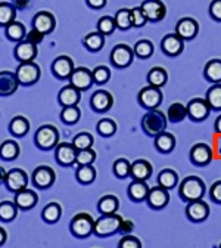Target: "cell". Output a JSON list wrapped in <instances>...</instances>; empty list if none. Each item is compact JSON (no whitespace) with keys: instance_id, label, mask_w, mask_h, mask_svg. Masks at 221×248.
<instances>
[{"instance_id":"obj_53","label":"cell","mask_w":221,"mask_h":248,"mask_svg":"<svg viewBox=\"0 0 221 248\" xmlns=\"http://www.w3.org/2000/svg\"><path fill=\"white\" fill-rule=\"evenodd\" d=\"M130 14H132V24L136 28H142V27H145L149 22L147 18H146V15H145V12L142 11L140 6L132 8L130 9Z\"/></svg>"},{"instance_id":"obj_13","label":"cell","mask_w":221,"mask_h":248,"mask_svg":"<svg viewBox=\"0 0 221 248\" xmlns=\"http://www.w3.org/2000/svg\"><path fill=\"white\" fill-rule=\"evenodd\" d=\"M186 216H187V219L191 220V222L201 223V222H204V220L208 219V216H209V207L202 200L191 201V202H187Z\"/></svg>"},{"instance_id":"obj_12","label":"cell","mask_w":221,"mask_h":248,"mask_svg":"<svg viewBox=\"0 0 221 248\" xmlns=\"http://www.w3.org/2000/svg\"><path fill=\"white\" fill-rule=\"evenodd\" d=\"M74 70V61L67 55H60L52 62V73L59 80H68Z\"/></svg>"},{"instance_id":"obj_58","label":"cell","mask_w":221,"mask_h":248,"mask_svg":"<svg viewBox=\"0 0 221 248\" xmlns=\"http://www.w3.org/2000/svg\"><path fill=\"white\" fill-rule=\"evenodd\" d=\"M133 229H134V223L132 220H122L118 232L122 233V235H130L133 232Z\"/></svg>"},{"instance_id":"obj_11","label":"cell","mask_w":221,"mask_h":248,"mask_svg":"<svg viewBox=\"0 0 221 248\" xmlns=\"http://www.w3.org/2000/svg\"><path fill=\"white\" fill-rule=\"evenodd\" d=\"M77 149L74 148L73 143H58L56 145V151H55V158L56 161L64 166V167H70L77 164Z\"/></svg>"},{"instance_id":"obj_59","label":"cell","mask_w":221,"mask_h":248,"mask_svg":"<svg viewBox=\"0 0 221 248\" xmlns=\"http://www.w3.org/2000/svg\"><path fill=\"white\" fill-rule=\"evenodd\" d=\"M86 3L91 9H102L106 5V0H86Z\"/></svg>"},{"instance_id":"obj_55","label":"cell","mask_w":221,"mask_h":248,"mask_svg":"<svg viewBox=\"0 0 221 248\" xmlns=\"http://www.w3.org/2000/svg\"><path fill=\"white\" fill-rule=\"evenodd\" d=\"M209 197L214 202L221 204V180H217L211 185L209 188Z\"/></svg>"},{"instance_id":"obj_33","label":"cell","mask_w":221,"mask_h":248,"mask_svg":"<svg viewBox=\"0 0 221 248\" xmlns=\"http://www.w3.org/2000/svg\"><path fill=\"white\" fill-rule=\"evenodd\" d=\"M147 84L155 86V87H164L168 81V73L162 68V67H153L149 73H147Z\"/></svg>"},{"instance_id":"obj_63","label":"cell","mask_w":221,"mask_h":248,"mask_svg":"<svg viewBox=\"0 0 221 248\" xmlns=\"http://www.w3.org/2000/svg\"><path fill=\"white\" fill-rule=\"evenodd\" d=\"M6 170L2 167V166H0V183H5V179H6Z\"/></svg>"},{"instance_id":"obj_9","label":"cell","mask_w":221,"mask_h":248,"mask_svg":"<svg viewBox=\"0 0 221 248\" xmlns=\"http://www.w3.org/2000/svg\"><path fill=\"white\" fill-rule=\"evenodd\" d=\"M187 108V117L191 118L192 121H204L209 117V112L212 111L209 104L206 102V99L204 98H193L187 102L186 105Z\"/></svg>"},{"instance_id":"obj_27","label":"cell","mask_w":221,"mask_h":248,"mask_svg":"<svg viewBox=\"0 0 221 248\" xmlns=\"http://www.w3.org/2000/svg\"><path fill=\"white\" fill-rule=\"evenodd\" d=\"M39 202V197L34 191L31 189H21L19 192L15 194V204L18 208L21 210H29L36 207V204Z\"/></svg>"},{"instance_id":"obj_17","label":"cell","mask_w":221,"mask_h":248,"mask_svg":"<svg viewBox=\"0 0 221 248\" xmlns=\"http://www.w3.org/2000/svg\"><path fill=\"white\" fill-rule=\"evenodd\" d=\"M5 185L6 188L12 192H19L21 189H25L28 185V176L24 170L21 169H12L6 173V179H5Z\"/></svg>"},{"instance_id":"obj_18","label":"cell","mask_w":221,"mask_h":248,"mask_svg":"<svg viewBox=\"0 0 221 248\" xmlns=\"http://www.w3.org/2000/svg\"><path fill=\"white\" fill-rule=\"evenodd\" d=\"M68 80H70V84L74 86L75 89H78L80 92L88 90V89L91 87V84L94 83V81H93V74H91V71H90L88 68H86V67L75 68Z\"/></svg>"},{"instance_id":"obj_46","label":"cell","mask_w":221,"mask_h":248,"mask_svg":"<svg viewBox=\"0 0 221 248\" xmlns=\"http://www.w3.org/2000/svg\"><path fill=\"white\" fill-rule=\"evenodd\" d=\"M153 45L150 40H139L134 47H133V52H134V56L140 58V59H147L153 55Z\"/></svg>"},{"instance_id":"obj_16","label":"cell","mask_w":221,"mask_h":248,"mask_svg":"<svg viewBox=\"0 0 221 248\" xmlns=\"http://www.w3.org/2000/svg\"><path fill=\"white\" fill-rule=\"evenodd\" d=\"M146 202L153 210H162L170 202V194L165 188H162V186H160V185L153 186V188L149 189Z\"/></svg>"},{"instance_id":"obj_20","label":"cell","mask_w":221,"mask_h":248,"mask_svg":"<svg viewBox=\"0 0 221 248\" xmlns=\"http://www.w3.org/2000/svg\"><path fill=\"white\" fill-rule=\"evenodd\" d=\"M55 170L49 166H40L33 171V183L40 189H47L55 183Z\"/></svg>"},{"instance_id":"obj_39","label":"cell","mask_w":221,"mask_h":248,"mask_svg":"<svg viewBox=\"0 0 221 248\" xmlns=\"http://www.w3.org/2000/svg\"><path fill=\"white\" fill-rule=\"evenodd\" d=\"M62 216V207L58 202H49L43 211H42V217L43 220L47 223H56Z\"/></svg>"},{"instance_id":"obj_31","label":"cell","mask_w":221,"mask_h":248,"mask_svg":"<svg viewBox=\"0 0 221 248\" xmlns=\"http://www.w3.org/2000/svg\"><path fill=\"white\" fill-rule=\"evenodd\" d=\"M158 185L165 188L167 191L174 189L176 186L178 185V174L176 170L173 169H164L158 174Z\"/></svg>"},{"instance_id":"obj_28","label":"cell","mask_w":221,"mask_h":248,"mask_svg":"<svg viewBox=\"0 0 221 248\" xmlns=\"http://www.w3.org/2000/svg\"><path fill=\"white\" fill-rule=\"evenodd\" d=\"M153 167L147 160H136L132 163V173L130 176L136 180H147L152 176Z\"/></svg>"},{"instance_id":"obj_15","label":"cell","mask_w":221,"mask_h":248,"mask_svg":"<svg viewBox=\"0 0 221 248\" xmlns=\"http://www.w3.org/2000/svg\"><path fill=\"white\" fill-rule=\"evenodd\" d=\"M189 158H191L193 166L198 167H205L212 161V149L206 143H196L192 146L191 154H189Z\"/></svg>"},{"instance_id":"obj_42","label":"cell","mask_w":221,"mask_h":248,"mask_svg":"<svg viewBox=\"0 0 221 248\" xmlns=\"http://www.w3.org/2000/svg\"><path fill=\"white\" fill-rule=\"evenodd\" d=\"M115 24H117V28L121 30V31H127V30H130V28L133 27L130 9H127V8L118 9L117 14H115Z\"/></svg>"},{"instance_id":"obj_19","label":"cell","mask_w":221,"mask_h":248,"mask_svg":"<svg viewBox=\"0 0 221 248\" xmlns=\"http://www.w3.org/2000/svg\"><path fill=\"white\" fill-rule=\"evenodd\" d=\"M114 105V96L106 90H96L90 98V107L96 112H108Z\"/></svg>"},{"instance_id":"obj_57","label":"cell","mask_w":221,"mask_h":248,"mask_svg":"<svg viewBox=\"0 0 221 248\" xmlns=\"http://www.w3.org/2000/svg\"><path fill=\"white\" fill-rule=\"evenodd\" d=\"M43 37H44V34H42L40 31H37L36 28H33V30H31L29 33L25 36V39H27L28 42L34 43V45H39V43H42Z\"/></svg>"},{"instance_id":"obj_64","label":"cell","mask_w":221,"mask_h":248,"mask_svg":"<svg viewBox=\"0 0 221 248\" xmlns=\"http://www.w3.org/2000/svg\"><path fill=\"white\" fill-rule=\"evenodd\" d=\"M218 248H221V242H220V245H218Z\"/></svg>"},{"instance_id":"obj_14","label":"cell","mask_w":221,"mask_h":248,"mask_svg":"<svg viewBox=\"0 0 221 248\" xmlns=\"http://www.w3.org/2000/svg\"><path fill=\"white\" fill-rule=\"evenodd\" d=\"M199 33V24L193 18H181L176 24V34L184 42L193 40Z\"/></svg>"},{"instance_id":"obj_30","label":"cell","mask_w":221,"mask_h":248,"mask_svg":"<svg viewBox=\"0 0 221 248\" xmlns=\"http://www.w3.org/2000/svg\"><path fill=\"white\" fill-rule=\"evenodd\" d=\"M204 77L212 84L221 83V59H211L206 62L204 68Z\"/></svg>"},{"instance_id":"obj_44","label":"cell","mask_w":221,"mask_h":248,"mask_svg":"<svg viewBox=\"0 0 221 248\" xmlns=\"http://www.w3.org/2000/svg\"><path fill=\"white\" fill-rule=\"evenodd\" d=\"M18 214V207L15 202L11 201H2L0 202V220L3 222H12Z\"/></svg>"},{"instance_id":"obj_3","label":"cell","mask_w":221,"mask_h":248,"mask_svg":"<svg viewBox=\"0 0 221 248\" xmlns=\"http://www.w3.org/2000/svg\"><path fill=\"white\" fill-rule=\"evenodd\" d=\"M122 217L118 216L117 213L112 214H102L99 219L94 220V228L93 233L99 238H106L119 231V226L122 223Z\"/></svg>"},{"instance_id":"obj_10","label":"cell","mask_w":221,"mask_h":248,"mask_svg":"<svg viewBox=\"0 0 221 248\" xmlns=\"http://www.w3.org/2000/svg\"><path fill=\"white\" fill-rule=\"evenodd\" d=\"M149 22H160L167 15V8L161 0H145L140 5Z\"/></svg>"},{"instance_id":"obj_36","label":"cell","mask_w":221,"mask_h":248,"mask_svg":"<svg viewBox=\"0 0 221 248\" xmlns=\"http://www.w3.org/2000/svg\"><path fill=\"white\" fill-rule=\"evenodd\" d=\"M205 99L212 111H221V83H215L206 90Z\"/></svg>"},{"instance_id":"obj_1","label":"cell","mask_w":221,"mask_h":248,"mask_svg":"<svg viewBox=\"0 0 221 248\" xmlns=\"http://www.w3.org/2000/svg\"><path fill=\"white\" fill-rule=\"evenodd\" d=\"M205 192H206L205 182L198 176H187L178 185V197L186 202L202 200Z\"/></svg>"},{"instance_id":"obj_32","label":"cell","mask_w":221,"mask_h":248,"mask_svg":"<svg viewBox=\"0 0 221 248\" xmlns=\"http://www.w3.org/2000/svg\"><path fill=\"white\" fill-rule=\"evenodd\" d=\"M83 45L88 52H99L105 46V36L99 31H93L83 39Z\"/></svg>"},{"instance_id":"obj_29","label":"cell","mask_w":221,"mask_h":248,"mask_svg":"<svg viewBox=\"0 0 221 248\" xmlns=\"http://www.w3.org/2000/svg\"><path fill=\"white\" fill-rule=\"evenodd\" d=\"M176 138L173 133H168L167 130L155 136V148L161 154H170L176 148Z\"/></svg>"},{"instance_id":"obj_45","label":"cell","mask_w":221,"mask_h":248,"mask_svg":"<svg viewBox=\"0 0 221 248\" xmlns=\"http://www.w3.org/2000/svg\"><path fill=\"white\" fill-rule=\"evenodd\" d=\"M81 118V111L77 105L74 107H64L60 111V120L65 124H75Z\"/></svg>"},{"instance_id":"obj_51","label":"cell","mask_w":221,"mask_h":248,"mask_svg":"<svg viewBox=\"0 0 221 248\" xmlns=\"http://www.w3.org/2000/svg\"><path fill=\"white\" fill-rule=\"evenodd\" d=\"M91 74H93V81L96 84H105L111 78V70L105 65H99L96 68H93Z\"/></svg>"},{"instance_id":"obj_35","label":"cell","mask_w":221,"mask_h":248,"mask_svg":"<svg viewBox=\"0 0 221 248\" xmlns=\"http://www.w3.org/2000/svg\"><path fill=\"white\" fill-rule=\"evenodd\" d=\"M19 157V145L15 140H5L0 145V158L12 161Z\"/></svg>"},{"instance_id":"obj_21","label":"cell","mask_w":221,"mask_h":248,"mask_svg":"<svg viewBox=\"0 0 221 248\" xmlns=\"http://www.w3.org/2000/svg\"><path fill=\"white\" fill-rule=\"evenodd\" d=\"M55 27H56V19H55L53 14H50L47 11L37 12L33 18V28L40 31V33L44 36L50 34L55 30Z\"/></svg>"},{"instance_id":"obj_49","label":"cell","mask_w":221,"mask_h":248,"mask_svg":"<svg viewBox=\"0 0 221 248\" xmlns=\"http://www.w3.org/2000/svg\"><path fill=\"white\" fill-rule=\"evenodd\" d=\"M94 143V138L87 133V132H81L78 135H75V138L73 139V145L77 151H81V149H88L91 148Z\"/></svg>"},{"instance_id":"obj_22","label":"cell","mask_w":221,"mask_h":248,"mask_svg":"<svg viewBox=\"0 0 221 248\" xmlns=\"http://www.w3.org/2000/svg\"><path fill=\"white\" fill-rule=\"evenodd\" d=\"M161 49L167 56H178L184 50V40L180 39L176 33L167 34L161 40Z\"/></svg>"},{"instance_id":"obj_37","label":"cell","mask_w":221,"mask_h":248,"mask_svg":"<svg viewBox=\"0 0 221 248\" xmlns=\"http://www.w3.org/2000/svg\"><path fill=\"white\" fill-rule=\"evenodd\" d=\"M119 208V201L115 195H105L98 202V211L101 214H112Z\"/></svg>"},{"instance_id":"obj_47","label":"cell","mask_w":221,"mask_h":248,"mask_svg":"<svg viewBox=\"0 0 221 248\" xmlns=\"http://www.w3.org/2000/svg\"><path fill=\"white\" fill-rule=\"evenodd\" d=\"M98 133L103 138H111L117 133V123L111 118H102L98 123Z\"/></svg>"},{"instance_id":"obj_5","label":"cell","mask_w":221,"mask_h":248,"mask_svg":"<svg viewBox=\"0 0 221 248\" xmlns=\"http://www.w3.org/2000/svg\"><path fill=\"white\" fill-rule=\"evenodd\" d=\"M34 142H36L37 148H40L42 151L53 149L59 143V132L55 126H52V124H46V126H42L36 132Z\"/></svg>"},{"instance_id":"obj_40","label":"cell","mask_w":221,"mask_h":248,"mask_svg":"<svg viewBox=\"0 0 221 248\" xmlns=\"http://www.w3.org/2000/svg\"><path fill=\"white\" fill-rule=\"evenodd\" d=\"M16 16V9L12 3L9 2H0V25L6 27L11 22L15 21Z\"/></svg>"},{"instance_id":"obj_25","label":"cell","mask_w":221,"mask_h":248,"mask_svg":"<svg viewBox=\"0 0 221 248\" xmlns=\"http://www.w3.org/2000/svg\"><path fill=\"white\" fill-rule=\"evenodd\" d=\"M149 189H150L149 185L145 180H136V179H133L132 183L129 185V188H127V194H129V197H130L132 201H134V202H143L147 198Z\"/></svg>"},{"instance_id":"obj_7","label":"cell","mask_w":221,"mask_h":248,"mask_svg":"<svg viewBox=\"0 0 221 248\" xmlns=\"http://www.w3.org/2000/svg\"><path fill=\"white\" fill-rule=\"evenodd\" d=\"M15 74L19 80V84L31 86V84L39 81L42 71H40V67L36 64V62L29 61V62H21V65L18 67Z\"/></svg>"},{"instance_id":"obj_48","label":"cell","mask_w":221,"mask_h":248,"mask_svg":"<svg viewBox=\"0 0 221 248\" xmlns=\"http://www.w3.org/2000/svg\"><path fill=\"white\" fill-rule=\"evenodd\" d=\"M114 174L119 179H125L129 177L130 173H132V163L125 158H118L115 163H114Z\"/></svg>"},{"instance_id":"obj_61","label":"cell","mask_w":221,"mask_h":248,"mask_svg":"<svg viewBox=\"0 0 221 248\" xmlns=\"http://www.w3.org/2000/svg\"><path fill=\"white\" fill-rule=\"evenodd\" d=\"M214 130H215V133L221 135V115H218V117L215 118V123H214Z\"/></svg>"},{"instance_id":"obj_26","label":"cell","mask_w":221,"mask_h":248,"mask_svg":"<svg viewBox=\"0 0 221 248\" xmlns=\"http://www.w3.org/2000/svg\"><path fill=\"white\" fill-rule=\"evenodd\" d=\"M37 56V45L31 43L28 40H22L15 47V58L21 62L34 61Z\"/></svg>"},{"instance_id":"obj_24","label":"cell","mask_w":221,"mask_h":248,"mask_svg":"<svg viewBox=\"0 0 221 248\" xmlns=\"http://www.w3.org/2000/svg\"><path fill=\"white\" fill-rule=\"evenodd\" d=\"M80 99H81V92L78 89H75L74 86H71V84L64 86V87L59 90L58 102L62 107H74V105H78Z\"/></svg>"},{"instance_id":"obj_43","label":"cell","mask_w":221,"mask_h":248,"mask_svg":"<svg viewBox=\"0 0 221 248\" xmlns=\"http://www.w3.org/2000/svg\"><path fill=\"white\" fill-rule=\"evenodd\" d=\"M6 36H8V39H11L14 42H22L27 36L24 24L14 21L9 25H6Z\"/></svg>"},{"instance_id":"obj_34","label":"cell","mask_w":221,"mask_h":248,"mask_svg":"<svg viewBox=\"0 0 221 248\" xmlns=\"http://www.w3.org/2000/svg\"><path fill=\"white\" fill-rule=\"evenodd\" d=\"M9 130L14 136L22 138L29 132V121L25 117L18 115V117L12 118V121L9 123Z\"/></svg>"},{"instance_id":"obj_50","label":"cell","mask_w":221,"mask_h":248,"mask_svg":"<svg viewBox=\"0 0 221 248\" xmlns=\"http://www.w3.org/2000/svg\"><path fill=\"white\" fill-rule=\"evenodd\" d=\"M115 28H117V24H115V18H112V16H108V15L102 16L98 22V31L103 36L112 34Z\"/></svg>"},{"instance_id":"obj_6","label":"cell","mask_w":221,"mask_h":248,"mask_svg":"<svg viewBox=\"0 0 221 248\" xmlns=\"http://www.w3.org/2000/svg\"><path fill=\"white\" fill-rule=\"evenodd\" d=\"M139 104L145 108V109H156L160 108V105L164 101V95H162V90L161 87H155V86H145L140 92H139V96H137Z\"/></svg>"},{"instance_id":"obj_8","label":"cell","mask_w":221,"mask_h":248,"mask_svg":"<svg viewBox=\"0 0 221 248\" xmlns=\"http://www.w3.org/2000/svg\"><path fill=\"white\" fill-rule=\"evenodd\" d=\"M134 59V52L129 45L119 43L111 50V64L117 68H127Z\"/></svg>"},{"instance_id":"obj_2","label":"cell","mask_w":221,"mask_h":248,"mask_svg":"<svg viewBox=\"0 0 221 248\" xmlns=\"http://www.w3.org/2000/svg\"><path fill=\"white\" fill-rule=\"evenodd\" d=\"M167 124H168L167 114L162 112L161 109H158V108L149 109L142 118V129L150 138H155L160 133L165 132Z\"/></svg>"},{"instance_id":"obj_52","label":"cell","mask_w":221,"mask_h":248,"mask_svg":"<svg viewBox=\"0 0 221 248\" xmlns=\"http://www.w3.org/2000/svg\"><path fill=\"white\" fill-rule=\"evenodd\" d=\"M96 161V152H94L91 148L88 149H81L77 152V164L78 166H87V164H93Z\"/></svg>"},{"instance_id":"obj_4","label":"cell","mask_w":221,"mask_h":248,"mask_svg":"<svg viewBox=\"0 0 221 248\" xmlns=\"http://www.w3.org/2000/svg\"><path fill=\"white\" fill-rule=\"evenodd\" d=\"M94 228V219L88 213H78L75 214L71 223H70V231L75 238H87L93 233Z\"/></svg>"},{"instance_id":"obj_38","label":"cell","mask_w":221,"mask_h":248,"mask_svg":"<svg viewBox=\"0 0 221 248\" xmlns=\"http://www.w3.org/2000/svg\"><path fill=\"white\" fill-rule=\"evenodd\" d=\"M75 179L83 185H90L94 182V179H96V169L93 167V164L78 166V169L75 171Z\"/></svg>"},{"instance_id":"obj_60","label":"cell","mask_w":221,"mask_h":248,"mask_svg":"<svg viewBox=\"0 0 221 248\" xmlns=\"http://www.w3.org/2000/svg\"><path fill=\"white\" fill-rule=\"evenodd\" d=\"M14 5L19 9H27L28 5H29V0H15Z\"/></svg>"},{"instance_id":"obj_23","label":"cell","mask_w":221,"mask_h":248,"mask_svg":"<svg viewBox=\"0 0 221 248\" xmlns=\"http://www.w3.org/2000/svg\"><path fill=\"white\" fill-rule=\"evenodd\" d=\"M19 80L15 73L0 71V96H11L18 90Z\"/></svg>"},{"instance_id":"obj_41","label":"cell","mask_w":221,"mask_h":248,"mask_svg":"<svg viewBox=\"0 0 221 248\" xmlns=\"http://www.w3.org/2000/svg\"><path fill=\"white\" fill-rule=\"evenodd\" d=\"M187 117V108L181 102H174L167 111V118L171 123H181Z\"/></svg>"},{"instance_id":"obj_54","label":"cell","mask_w":221,"mask_h":248,"mask_svg":"<svg viewBox=\"0 0 221 248\" xmlns=\"http://www.w3.org/2000/svg\"><path fill=\"white\" fill-rule=\"evenodd\" d=\"M118 248H142V242L133 235H124L118 244Z\"/></svg>"},{"instance_id":"obj_56","label":"cell","mask_w":221,"mask_h":248,"mask_svg":"<svg viewBox=\"0 0 221 248\" xmlns=\"http://www.w3.org/2000/svg\"><path fill=\"white\" fill-rule=\"evenodd\" d=\"M209 15L214 21L221 22V0H212L209 5Z\"/></svg>"},{"instance_id":"obj_62","label":"cell","mask_w":221,"mask_h":248,"mask_svg":"<svg viewBox=\"0 0 221 248\" xmlns=\"http://www.w3.org/2000/svg\"><path fill=\"white\" fill-rule=\"evenodd\" d=\"M6 239H8V233H6V231H5L3 228H0V247H2V245L6 242Z\"/></svg>"}]
</instances>
